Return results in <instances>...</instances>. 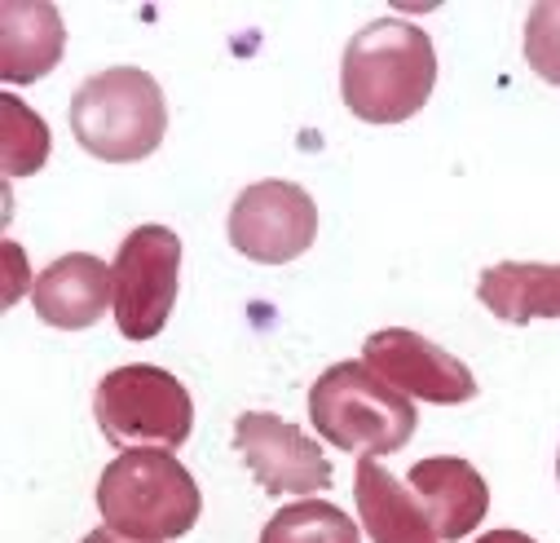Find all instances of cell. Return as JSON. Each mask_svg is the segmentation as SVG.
I'll list each match as a JSON object with an SVG mask.
<instances>
[{
  "mask_svg": "<svg viewBox=\"0 0 560 543\" xmlns=\"http://www.w3.org/2000/svg\"><path fill=\"white\" fill-rule=\"evenodd\" d=\"M438 84V49L424 27L401 19L366 23L340 62L345 106L362 124H401L419 115Z\"/></svg>",
  "mask_w": 560,
  "mask_h": 543,
  "instance_id": "cell-1",
  "label": "cell"
},
{
  "mask_svg": "<svg viewBox=\"0 0 560 543\" xmlns=\"http://www.w3.org/2000/svg\"><path fill=\"white\" fill-rule=\"evenodd\" d=\"M106 530L132 543H173L195 530L203 495L173 451H119L97 477Z\"/></svg>",
  "mask_w": 560,
  "mask_h": 543,
  "instance_id": "cell-2",
  "label": "cell"
},
{
  "mask_svg": "<svg viewBox=\"0 0 560 543\" xmlns=\"http://www.w3.org/2000/svg\"><path fill=\"white\" fill-rule=\"evenodd\" d=\"M75 142L106 164H137L160 151L168 132V102L151 71L110 67L89 76L71 97Z\"/></svg>",
  "mask_w": 560,
  "mask_h": 543,
  "instance_id": "cell-3",
  "label": "cell"
},
{
  "mask_svg": "<svg viewBox=\"0 0 560 543\" xmlns=\"http://www.w3.org/2000/svg\"><path fill=\"white\" fill-rule=\"evenodd\" d=\"M310 425L331 447L375 460L401 451L419 416L415 402L397 393L384 376H375L366 362H336L310 389Z\"/></svg>",
  "mask_w": 560,
  "mask_h": 543,
  "instance_id": "cell-4",
  "label": "cell"
},
{
  "mask_svg": "<svg viewBox=\"0 0 560 543\" xmlns=\"http://www.w3.org/2000/svg\"><path fill=\"white\" fill-rule=\"evenodd\" d=\"M93 416L102 438L119 451H177L190 442L195 402L173 371L132 362L97 380Z\"/></svg>",
  "mask_w": 560,
  "mask_h": 543,
  "instance_id": "cell-5",
  "label": "cell"
},
{
  "mask_svg": "<svg viewBox=\"0 0 560 543\" xmlns=\"http://www.w3.org/2000/svg\"><path fill=\"white\" fill-rule=\"evenodd\" d=\"M115 323L128 340H155L168 327L182 284V239L168 226H137L115 252Z\"/></svg>",
  "mask_w": 560,
  "mask_h": 543,
  "instance_id": "cell-6",
  "label": "cell"
},
{
  "mask_svg": "<svg viewBox=\"0 0 560 543\" xmlns=\"http://www.w3.org/2000/svg\"><path fill=\"white\" fill-rule=\"evenodd\" d=\"M318 239V204L296 182H256L230 208V243L256 265H288Z\"/></svg>",
  "mask_w": 560,
  "mask_h": 543,
  "instance_id": "cell-7",
  "label": "cell"
},
{
  "mask_svg": "<svg viewBox=\"0 0 560 543\" xmlns=\"http://www.w3.org/2000/svg\"><path fill=\"white\" fill-rule=\"evenodd\" d=\"M234 447L269 495H318L331 486L327 451L301 425L273 412H243L234 425Z\"/></svg>",
  "mask_w": 560,
  "mask_h": 543,
  "instance_id": "cell-8",
  "label": "cell"
},
{
  "mask_svg": "<svg viewBox=\"0 0 560 543\" xmlns=\"http://www.w3.org/2000/svg\"><path fill=\"white\" fill-rule=\"evenodd\" d=\"M362 362L410 402L419 397L438 406H459L477 397V376L468 371V362H459L455 354H446L442 345H433L429 336H419L410 327H384L366 336Z\"/></svg>",
  "mask_w": 560,
  "mask_h": 543,
  "instance_id": "cell-9",
  "label": "cell"
},
{
  "mask_svg": "<svg viewBox=\"0 0 560 543\" xmlns=\"http://www.w3.org/2000/svg\"><path fill=\"white\" fill-rule=\"evenodd\" d=\"M406 490L415 495V504L424 508L429 525L438 530V539H464L472 534L486 512H490V486L486 477L459 460V455H429L419 460L406 477Z\"/></svg>",
  "mask_w": 560,
  "mask_h": 543,
  "instance_id": "cell-10",
  "label": "cell"
},
{
  "mask_svg": "<svg viewBox=\"0 0 560 543\" xmlns=\"http://www.w3.org/2000/svg\"><path fill=\"white\" fill-rule=\"evenodd\" d=\"M115 301V269L97 261L93 252H67L58 256L32 288V305L49 327L84 332L93 327L106 305Z\"/></svg>",
  "mask_w": 560,
  "mask_h": 543,
  "instance_id": "cell-11",
  "label": "cell"
},
{
  "mask_svg": "<svg viewBox=\"0 0 560 543\" xmlns=\"http://www.w3.org/2000/svg\"><path fill=\"white\" fill-rule=\"evenodd\" d=\"M67 54V27L49 0H5L0 5V76L5 84L45 80Z\"/></svg>",
  "mask_w": 560,
  "mask_h": 543,
  "instance_id": "cell-12",
  "label": "cell"
},
{
  "mask_svg": "<svg viewBox=\"0 0 560 543\" xmlns=\"http://www.w3.org/2000/svg\"><path fill=\"white\" fill-rule=\"evenodd\" d=\"M481 305L512 327L534 319H560V265L542 261H499L477 284Z\"/></svg>",
  "mask_w": 560,
  "mask_h": 543,
  "instance_id": "cell-13",
  "label": "cell"
},
{
  "mask_svg": "<svg viewBox=\"0 0 560 543\" xmlns=\"http://www.w3.org/2000/svg\"><path fill=\"white\" fill-rule=\"evenodd\" d=\"M358 517L371 543H442L415 495L375 460H358Z\"/></svg>",
  "mask_w": 560,
  "mask_h": 543,
  "instance_id": "cell-14",
  "label": "cell"
},
{
  "mask_svg": "<svg viewBox=\"0 0 560 543\" xmlns=\"http://www.w3.org/2000/svg\"><path fill=\"white\" fill-rule=\"evenodd\" d=\"M260 543H362V534L345 508L327 499H296L265 521Z\"/></svg>",
  "mask_w": 560,
  "mask_h": 543,
  "instance_id": "cell-15",
  "label": "cell"
},
{
  "mask_svg": "<svg viewBox=\"0 0 560 543\" xmlns=\"http://www.w3.org/2000/svg\"><path fill=\"white\" fill-rule=\"evenodd\" d=\"M49 160V124L14 93L0 97V169L5 177H32Z\"/></svg>",
  "mask_w": 560,
  "mask_h": 543,
  "instance_id": "cell-16",
  "label": "cell"
},
{
  "mask_svg": "<svg viewBox=\"0 0 560 543\" xmlns=\"http://www.w3.org/2000/svg\"><path fill=\"white\" fill-rule=\"evenodd\" d=\"M525 62L542 84L560 89V0H538L525 19Z\"/></svg>",
  "mask_w": 560,
  "mask_h": 543,
  "instance_id": "cell-17",
  "label": "cell"
},
{
  "mask_svg": "<svg viewBox=\"0 0 560 543\" xmlns=\"http://www.w3.org/2000/svg\"><path fill=\"white\" fill-rule=\"evenodd\" d=\"M477 543H538V539H529L525 530H512V525H508V530H490V534L477 539Z\"/></svg>",
  "mask_w": 560,
  "mask_h": 543,
  "instance_id": "cell-18",
  "label": "cell"
},
{
  "mask_svg": "<svg viewBox=\"0 0 560 543\" xmlns=\"http://www.w3.org/2000/svg\"><path fill=\"white\" fill-rule=\"evenodd\" d=\"M80 543H132V539H119L115 530H93V534H84Z\"/></svg>",
  "mask_w": 560,
  "mask_h": 543,
  "instance_id": "cell-19",
  "label": "cell"
},
{
  "mask_svg": "<svg viewBox=\"0 0 560 543\" xmlns=\"http://www.w3.org/2000/svg\"><path fill=\"white\" fill-rule=\"evenodd\" d=\"M556 473H560V460H556Z\"/></svg>",
  "mask_w": 560,
  "mask_h": 543,
  "instance_id": "cell-20",
  "label": "cell"
}]
</instances>
